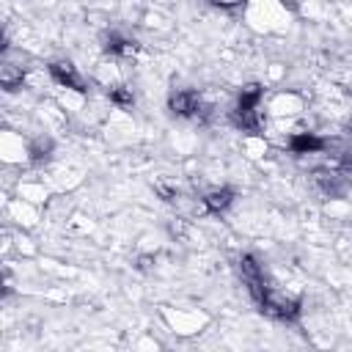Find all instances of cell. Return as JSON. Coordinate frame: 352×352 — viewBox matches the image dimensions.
Instances as JSON below:
<instances>
[{"label": "cell", "mask_w": 352, "mask_h": 352, "mask_svg": "<svg viewBox=\"0 0 352 352\" xmlns=\"http://www.w3.org/2000/svg\"><path fill=\"white\" fill-rule=\"evenodd\" d=\"M168 110L179 118H190V121H198V124H206L209 116H212V104L204 102V96L198 91H173L168 96Z\"/></svg>", "instance_id": "1"}, {"label": "cell", "mask_w": 352, "mask_h": 352, "mask_svg": "<svg viewBox=\"0 0 352 352\" xmlns=\"http://www.w3.org/2000/svg\"><path fill=\"white\" fill-rule=\"evenodd\" d=\"M236 275L242 278V283H245L250 300H253L256 305H261L264 297H267V292H270L272 286H267L264 270H261V264L256 261V256H250V253L239 256V261H236Z\"/></svg>", "instance_id": "2"}, {"label": "cell", "mask_w": 352, "mask_h": 352, "mask_svg": "<svg viewBox=\"0 0 352 352\" xmlns=\"http://www.w3.org/2000/svg\"><path fill=\"white\" fill-rule=\"evenodd\" d=\"M258 311L267 314V316H272V319H278V322H297L300 314H302V302L294 294L270 289L267 297H264V302L258 305Z\"/></svg>", "instance_id": "3"}, {"label": "cell", "mask_w": 352, "mask_h": 352, "mask_svg": "<svg viewBox=\"0 0 352 352\" xmlns=\"http://www.w3.org/2000/svg\"><path fill=\"white\" fill-rule=\"evenodd\" d=\"M50 77L58 85H63V88H72L77 94H85V80H82V74L77 72V66L72 60H52L50 63Z\"/></svg>", "instance_id": "4"}, {"label": "cell", "mask_w": 352, "mask_h": 352, "mask_svg": "<svg viewBox=\"0 0 352 352\" xmlns=\"http://www.w3.org/2000/svg\"><path fill=\"white\" fill-rule=\"evenodd\" d=\"M234 198H236V192L231 187H212V190H206L201 195V204H204V209L209 214H223L234 204Z\"/></svg>", "instance_id": "5"}, {"label": "cell", "mask_w": 352, "mask_h": 352, "mask_svg": "<svg viewBox=\"0 0 352 352\" xmlns=\"http://www.w3.org/2000/svg\"><path fill=\"white\" fill-rule=\"evenodd\" d=\"M102 50H104L107 55H113V58H129V55H135L138 44H135L132 38L116 33V30H107V33L102 36Z\"/></svg>", "instance_id": "6"}, {"label": "cell", "mask_w": 352, "mask_h": 352, "mask_svg": "<svg viewBox=\"0 0 352 352\" xmlns=\"http://www.w3.org/2000/svg\"><path fill=\"white\" fill-rule=\"evenodd\" d=\"M314 182H316V187H319L324 195H330V198L346 192V176H344L341 170H319V173L314 176Z\"/></svg>", "instance_id": "7"}, {"label": "cell", "mask_w": 352, "mask_h": 352, "mask_svg": "<svg viewBox=\"0 0 352 352\" xmlns=\"http://www.w3.org/2000/svg\"><path fill=\"white\" fill-rule=\"evenodd\" d=\"M324 146H327V140L314 135V132H297L289 138V148L294 154H319Z\"/></svg>", "instance_id": "8"}, {"label": "cell", "mask_w": 352, "mask_h": 352, "mask_svg": "<svg viewBox=\"0 0 352 352\" xmlns=\"http://www.w3.org/2000/svg\"><path fill=\"white\" fill-rule=\"evenodd\" d=\"M228 118L242 132H261V116H258V110H239V107H234Z\"/></svg>", "instance_id": "9"}, {"label": "cell", "mask_w": 352, "mask_h": 352, "mask_svg": "<svg viewBox=\"0 0 352 352\" xmlns=\"http://www.w3.org/2000/svg\"><path fill=\"white\" fill-rule=\"evenodd\" d=\"M52 148H55L52 138H44V135L33 138L30 146H28V160H30V165H44V162L52 157Z\"/></svg>", "instance_id": "10"}, {"label": "cell", "mask_w": 352, "mask_h": 352, "mask_svg": "<svg viewBox=\"0 0 352 352\" xmlns=\"http://www.w3.org/2000/svg\"><path fill=\"white\" fill-rule=\"evenodd\" d=\"M22 80H25L22 66L8 63V60L0 66V82H3V88H6V91H16V88H22Z\"/></svg>", "instance_id": "11"}, {"label": "cell", "mask_w": 352, "mask_h": 352, "mask_svg": "<svg viewBox=\"0 0 352 352\" xmlns=\"http://www.w3.org/2000/svg\"><path fill=\"white\" fill-rule=\"evenodd\" d=\"M261 85L258 82H248L242 91H239V99H236V107L239 110H258L261 104Z\"/></svg>", "instance_id": "12"}, {"label": "cell", "mask_w": 352, "mask_h": 352, "mask_svg": "<svg viewBox=\"0 0 352 352\" xmlns=\"http://www.w3.org/2000/svg\"><path fill=\"white\" fill-rule=\"evenodd\" d=\"M107 96H110V102H113L116 107H121V110H132V107H135V94H132V88H126V85H113V88L107 91Z\"/></svg>", "instance_id": "13"}, {"label": "cell", "mask_w": 352, "mask_h": 352, "mask_svg": "<svg viewBox=\"0 0 352 352\" xmlns=\"http://www.w3.org/2000/svg\"><path fill=\"white\" fill-rule=\"evenodd\" d=\"M154 192H157L162 201H168V204H173V201L179 198V190L170 187V184H165V182H157V184H154Z\"/></svg>", "instance_id": "14"}, {"label": "cell", "mask_w": 352, "mask_h": 352, "mask_svg": "<svg viewBox=\"0 0 352 352\" xmlns=\"http://www.w3.org/2000/svg\"><path fill=\"white\" fill-rule=\"evenodd\" d=\"M338 170H341L344 176H352V154H344V157H341V162H338Z\"/></svg>", "instance_id": "15"}, {"label": "cell", "mask_w": 352, "mask_h": 352, "mask_svg": "<svg viewBox=\"0 0 352 352\" xmlns=\"http://www.w3.org/2000/svg\"><path fill=\"white\" fill-rule=\"evenodd\" d=\"M148 264H151V256H143V258H138V267H140V270H148Z\"/></svg>", "instance_id": "16"}]
</instances>
